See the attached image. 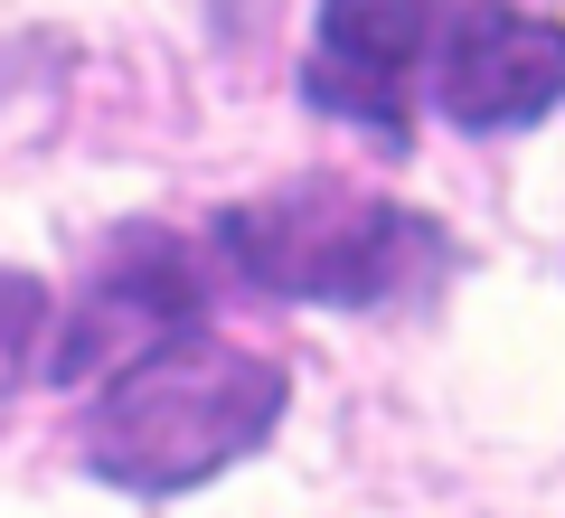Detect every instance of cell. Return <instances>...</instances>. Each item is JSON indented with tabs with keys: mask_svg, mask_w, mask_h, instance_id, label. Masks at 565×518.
<instances>
[{
	"mask_svg": "<svg viewBox=\"0 0 565 518\" xmlns=\"http://www.w3.org/2000/svg\"><path fill=\"white\" fill-rule=\"evenodd\" d=\"M282 405H292V378L199 320L104 378L95 415H85V472L141 499H180L199 480L236 472L282 424Z\"/></svg>",
	"mask_w": 565,
	"mask_h": 518,
	"instance_id": "obj_1",
	"label": "cell"
},
{
	"mask_svg": "<svg viewBox=\"0 0 565 518\" xmlns=\"http://www.w3.org/2000/svg\"><path fill=\"white\" fill-rule=\"evenodd\" d=\"M207 236L255 293L321 302V311H386V302H415L452 274V236L424 208L367 199L340 180H292L264 199H236Z\"/></svg>",
	"mask_w": 565,
	"mask_h": 518,
	"instance_id": "obj_2",
	"label": "cell"
},
{
	"mask_svg": "<svg viewBox=\"0 0 565 518\" xmlns=\"http://www.w3.org/2000/svg\"><path fill=\"white\" fill-rule=\"evenodd\" d=\"M207 320V264L189 236L170 226H122L104 245V264L85 274L76 302H57V330H47V359L39 378L47 387H85V378H114L132 368L141 349L199 330Z\"/></svg>",
	"mask_w": 565,
	"mask_h": 518,
	"instance_id": "obj_3",
	"label": "cell"
},
{
	"mask_svg": "<svg viewBox=\"0 0 565 518\" xmlns=\"http://www.w3.org/2000/svg\"><path fill=\"white\" fill-rule=\"evenodd\" d=\"M565 104V20L462 0L434 39V114L452 133H527Z\"/></svg>",
	"mask_w": 565,
	"mask_h": 518,
	"instance_id": "obj_4",
	"label": "cell"
},
{
	"mask_svg": "<svg viewBox=\"0 0 565 518\" xmlns=\"http://www.w3.org/2000/svg\"><path fill=\"white\" fill-rule=\"evenodd\" d=\"M444 39V0H321L302 95L330 123H359L377 141L415 133V76Z\"/></svg>",
	"mask_w": 565,
	"mask_h": 518,
	"instance_id": "obj_5",
	"label": "cell"
},
{
	"mask_svg": "<svg viewBox=\"0 0 565 518\" xmlns=\"http://www.w3.org/2000/svg\"><path fill=\"white\" fill-rule=\"evenodd\" d=\"M47 330H57V302H47V283L20 274V264H0V387L39 378Z\"/></svg>",
	"mask_w": 565,
	"mask_h": 518,
	"instance_id": "obj_6",
	"label": "cell"
}]
</instances>
